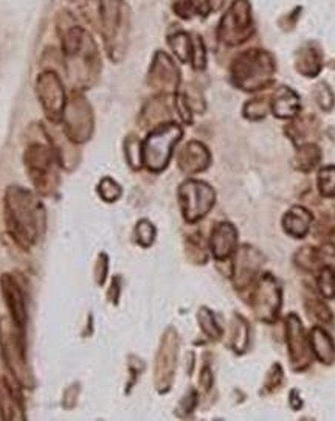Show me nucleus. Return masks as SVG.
<instances>
[{"mask_svg":"<svg viewBox=\"0 0 335 421\" xmlns=\"http://www.w3.org/2000/svg\"><path fill=\"white\" fill-rule=\"evenodd\" d=\"M147 83L151 88L163 92H173L181 84V72H178L174 61L166 53H155L152 66L147 75Z\"/></svg>","mask_w":335,"mask_h":421,"instance_id":"obj_13","label":"nucleus"},{"mask_svg":"<svg viewBox=\"0 0 335 421\" xmlns=\"http://www.w3.org/2000/svg\"><path fill=\"white\" fill-rule=\"evenodd\" d=\"M279 305H281V294L275 278L270 274H264L255 294V313L261 321L274 324L279 313Z\"/></svg>","mask_w":335,"mask_h":421,"instance_id":"obj_12","label":"nucleus"},{"mask_svg":"<svg viewBox=\"0 0 335 421\" xmlns=\"http://www.w3.org/2000/svg\"><path fill=\"white\" fill-rule=\"evenodd\" d=\"M300 107L298 97L295 95V92L291 89L283 88L279 89L275 97H274V114H276L281 119H287V117H293L297 114Z\"/></svg>","mask_w":335,"mask_h":421,"instance_id":"obj_22","label":"nucleus"},{"mask_svg":"<svg viewBox=\"0 0 335 421\" xmlns=\"http://www.w3.org/2000/svg\"><path fill=\"white\" fill-rule=\"evenodd\" d=\"M191 62L194 69L202 70L205 69V62H207V53H205V47L202 39L199 36H194L193 39V54H191Z\"/></svg>","mask_w":335,"mask_h":421,"instance_id":"obj_31","label":"nucleus"},{"mask_svg":"<svg viewBox=\"0 0 335 421\" xmlns=\"http://www.w3.org/2000/svg\"><path fill=\"white\" fill-rule=\"evenodd\" d=\"M274 70V61L269 53L253 50L238 57L231 67V75L240 89L256 90L266 85Z\"/></svg>","mask_w":335,"mask_h":421,"instance_id":"obj_5","label":"nucleus"},{"mask_svg":"<svg viewBox=\"0 0 335 421\" xmlns=\"http://www.w3.org/2000/svg\"><path fill=\"white\" fill-rule=\"evenodd\" d=\"M106 274H107V259L106 255H99V259L97 261V266H95V278L98 285H103L104 280H106Z\"/></svg>","mask_w":335,"mask_h":421,"instance_id":"obj_39","label":"nucleus"},{"mask_svg":"<svg viewBox=\"0 0 335 421\" xmlns=\"http://www.w3.org/2000/svg\"><path fill=\"white\" fill-rule=\"evenodd\" d=\"M238 246V232L230 223H219L214 225L209 237V249L217 261L227 260Z\"/></svg>","mask_w":335,"mask_h":421,"instance_id":"obj_15","label":"nucleus"},{"mask_svg":"<svg viewBox=\"0 0 335 421\" xmlns=\"http://www.w3.org/2000/svg\"><path fill=\"white\" fill-rule=\"evenodd\" d=\"M176 356H177V338L173 330L162 342V348L157 356V369H155V381H157V389L160 392H165L169 389L171 381H173V373L176 367Z\"/></svg>","mask_w":335,"mask_h":421,"instance_id":"obj_14","label":"nucleus"},{"mask_svg":"<svg viewBox=\"0 0 335 421\" xmlns=\"http://www.w3.org/2000/svg\"><path fill=\"white\" fill-rule=\"evenodd\" d=\"M239 324L236 325V336H235V350L238 353H243L244 350L247 348L248 344V326L247 322L243 321V319L238 317Z\"/></svg>","mask_w":335,"mask_h":421,"instance_id":"obj_32","label":"nucleus"},{"mask_svg":"<svg viewBox=\"0 0 335 421\" xmlns=\"http://www.w3.org/2000/svg\"><path fill=\"white\" fill-rule=\"evenodd\" d=\"M0 292H2L5 305L10 311L11 321L18 328L25 331L28 314L25 292H23L20 280L14 274H10V272H5V274L0 275Z\"/></svg>","mask_w":335,"mask_h":421,"instance_id":"obj_11","label":"nucleus"},{"mask_svg":"<svg viewBox=\"0 0 335 421\" xmlns=\"http://www.w3.org/2000/svg\"><path fill=\"white\" fill-rule=\"evenodd\" d=\"M317 100H318V103H320V106L323 109H326V111H328V109L332 107L334 97H332V92L328 89V85H326V84L318 85V89H317Z\"/></svg>","mask_w":335,"mask_h":421,"instance_id":"obj_35","label":"nucleus"},{"mask_svg":"<svg viewBox=\"0 0 335 421\" xmlns=\"http://www.w3.org/2000/svg\"><path fill=\"white\" fill-rule=\"evenodd\" d=\"M310 348H312L314 355L318 357V361L323 364H332L335 361V345L334 340L320 326L310 331Z\"/></svg>","mask_w":335,"mask_h":421,"instance_id":"obj_20","label":"nucleus"},{"mask_svg":"<svg viewBox=\"0 0 335 421\" xmlns=\"http://www.w3.org/2000/svg\"><path fill=\"white\" fill-rule=\"evenodd\" d=\"M35 92L47 120L50 123H61L67 95L59 75L53 70H45L41 75H37Z\"/></svg>","mask_w":335,"mask_h":421,"instance_id":"obj_8","label":"nucleus"},{"mask_svg":"<svg viewBox=\"0 0 335 421\" xmlns=\"http://www.w3.org/2000/svg\"><path fill=\"white\" fill-rule=\"evenodd\" d=\"M168 44L173 52L176 53V57L181 59L182 62H188L191 61V54H193V39L186 35V33H176L173 36H169Z\"/></svg>","mask_w":335,"mask_h":421,"instance_id":"obj_23","label":"nucleus"},{"mask_svg":"<svg viewBox=\"0 0 335 421\" xmlns=\"http://www.w3.org/2000/svg\"><path fill=\"white\" fill-rule=\"evenodd\" d=\"M178 198L185 220L196 223L202 220L214 206L216 194L208 184L202 181H186L178 189Z\"/></svg>","mask_w":335,"mask_h":421,"instance_id":"obj_9","label":"nucleus"},{"mask_svg":"<svg viewBox=\"0 0 335 421\" xmlns=\"http://www.w3.org/2000/svg\"><path fill=\"white\" fill-rule=\"evenodd\" d=\"M4 220L8 235L23 251H30L45 229V210L35 193L10 185L4 194Z\"/></svg>","mask_w":335,"mask_h":421,"instance_id":"obj_1","label":"nucleus"},{"mask_svg":"<svg viewBox=\"0 0 335 421\" xmlns=\"http://www.w3.org/2000/svg\"><path fill=\"white\" fill-rule=\"evenodd\" d=\"M126 158L129 165L132 168H140L143 163V158H142V145H140L138 140L135 137H130L128 138L126 142Z\"/></svg>","mask_w":335,"mask_h":421,"instance_id":"obj_29","label":"nucleus"},{"mask_svg":"<svg viewBox=\"0 0 335 421\" xmlns=\"http://www.w3.org/2000/svg\"><path fill=\"white\" fill-rule=\"evenodd\" d=\"M310 223H312V215L303 207H293L291 212H287L283 221L284 230L295 238L305 237L310 229Z\"/></svg>","mask_w":335,"mask_h":421,"instance_id":"obj_21","label":"nucleus"},{"mask_svg":"<svg viewBox=\"0 0 335 421\" xmlns=\"http://www.w3.org/2000/svg\"><path fill=\"white\" fill-rule=\"evenodd\" d=\"M224 5V0H193L194 11L207 16L212 11H217Z\"/></svg>","mask_w":335,"mask_h":421,"instance_id":"obj_33","label":"nucleus"},{"mask_svg":"<svg viewBox=\"0 0 335 421\" xmlns=\"http://www.w3.org/2000/svg\"><path fill=\"white\" fill-rule=\"evenodd\" d=\"M99 11L107 53L114 61H118L124 50L123 39L126 37L123 31L124 22H126V10H124L123 0H101Z\"/></svg>","mask_w":335,"mask_h":421,"instance_id":"obj_7","label":"nucleus"},{"mask_svg":"<svg viewBox=\"0 0 335 421\" xmlns=\"http://www.w3.org/2000/svg\"><path fill=\"white\" fill-rule=\"evenodd\" d=\"M209 165V153L200 142H190L178 153V168L186 174H197Z\"/></svg>","mask_w":335,"mask_h":421,"instance_id":"obj_17","label":"nucleus"},{"mask_svg":"<svg viewBox=\"0 0 335 421\" xmlns=\"http://www.w3.org/2000/svg\"><path fill=\"white\" fill-rule=\"evenodd\" d=\"M286 330H287V344H289V355L293 365L298 364V369H303V362L307 365L309 362V350L305 340V334H303V326L298 321V317L291 314L286 321Z\"/></svg>","mask_w":335,"mask_h":421,"instance_id":"obj_16","label":"nucleus"},{"mask_svg":"<svg viewBox=\"0 0 335 421\" xmlns=\"http://www.w3.org/2000/svg\"><path fill=\"white\" fill-rule=\"evenodd\" d=\"M312 314L318 319V321H322V322H326V324L332 322L331 309L320 300L312 299Z\"/></svg>","mask_w":335,"mask_h":421,"instance_id":"obj_34","label":"nucleus"},{"mask_svg":"<svg viewBox=\"0 0 335 421\" xmlns=\"http://www.w3.org/2000/svg\"><path fill=\"white\" fill-rule=\"evenodd\" d=\"M18 383H14V386ZM10 379L0 376V420H23L22 400Z\"/></svg>","mask_w":335,"mask_h":421,"instance_id":"obj_18","label":"nucleus"},{"mask_svg":"<svg viewBox=\"0 0 335 421\" xmlns=\"http://www.w3.org/2000/svg\"><path fill=\"white\" fill-rule=\"evenodd\" d=\"M61 124L64 128L66 136L72 140L75 145L87 142L93 134L95 121H93V112L87 98L75 89L67 97L64 112H62Z\"/></svg>","mask_w":335,"mask_h":421,"instance_id":"obj_6","label":"nucleus"},{"mask_svg":"<svg viewBox=\"0 0 335 421\" xmlns=\"http://www.w3.org/2000/svg\"><path fill=\"white\" fill-rule=\"evenodd\" d=\"M264 111H266V107L261 103V101H252V103H248L245 106V115L248 119H260V117H264Z\"/></svg>","mask_w":335,"mask_h":421,"instance_id":"obj_38","label":"nucleus"},{"mask_svg":"<svg viewBox=\"0 0 335 421\" xmlns=\"http://www.w3.org/2000/svg\"><path fill=\"white\" fill-rule=\"evenodd\" d=\"M182 137V128L176 123H162L155 128L142 145L145 167L152 173H160L169 163L173 148Z\"/></svg>","mask_w":335,"mask_h":421,"instance_id":"obj_4","label":"nucleus"},{"mask_svg":"<svg viewBox=\"0 0 335 421\" xmlns=\"http://www.w3.org/2000/svg\"><path fill=\"white\" fill-rule=\"evenodd\" d=\"M199 322H200L202 330H204L209 338H213V339H219L221 338L222 330H221V326L216 324L212 311L207 309V308H202L200 313H199Z\"/></svg>","mask_w":335,"mask_h":421,"instance_id":"obj_26","label":"nucleus"},{"mask_svg":"<svg viewBox=\"0 0 335 421\" xmlns=\"http://www.w3.org/2000/svg\"><path fill=\"white\" fill-rule=\"evenodd\" d=\"M318 186L323 196H335V167H326L318 174Z\"/></svg>","mask_w":335,"mask_h":421,"instance_id":"obj_25","label":"nucleus"},{"mask_svg":"<svg viewBox=\"0 0 335 421\" xmlns=\"http://www.w3.org/2000/svg\"><path fill=\"white\" fill-rule=\"evenodd\" d=\"M135 237H137L138 244H142L143 247L151 246L152 241H154V237H155L154 225L150 221H146V220L140 221L137 224V227H135Z\"/></svg>","mask_w":335,"mask_h":421,"instance_id":"obj_30","label":"nucleus"},{"mask_svg":"<svg viewBox=\"0 0 335 421\" xmlns=\"http://www.w3.org/2000/svg\"><path fill=\"white\" fill-rule=\"evenodd\" d=\"M23 165H25L28 179L39 194L50 196L56 191L59 185V160L49 140L45 143H30L23 153Z\"/></svg>","mask_w":335,"mask_h":421,"instance_id":"obj_2","label":"nucleus"},{"mask_svg":"<svg viewBox=\"0 0 335 421\" xmlns=\"http://www.w3.org/2000/svg\"><path fill=\"white\" fill-rule=\"evenodd\" d=\"M252 33L250 6L247 0H235L219 25V39L229 45L244 42Z\"/></svg>","mask_w":335,"mask_h":421,"instance_id":"obj_10","label":"nucleus"},{"mask_svg":"<svg viewBox=\"0 0 335 421\" xmlns=\"http://www.w3.org/2000/svg\"><path fill=\"white\" fill-rule=\"evenodd\" d=\"M98 194L107 202H114L121 196V186L114 179L104 177L98 185Z\"/></svg>","mask_w":335,"mask_h":421,"instance_id":"obj_28","label":"nucleus"},{"mask_svg":"<svg viewBox=\"0 0 335 421\" xmlns=\"http://www.w3.org/2000/svg\"><path fill=\"white\" fill-rule=\"evenodd\" d=\"M298 160H300V170L303 171L312 170L318 163V160H320V151H318L317 146L307 145L300 150Z\"/></svg>","mask_w":335,"mask_h":421,"instance_id":"obj_27","label":"nucleus"},{"mask_svg":"<svg viewBox=\"0 0 335 421\" xmlns=\"http://www.w3.org/2000/svg\"><path fill=\"white\" fill-rule=\"evenodd\" d=\"M320 255V261H326V266L335 271V246L326 244L322 251H318Z\"/></svg>","mask_w":335,"mask_h":421,"instance_id":"obj_37","label":"nucleus"},{"mask_svg":"<svg viewBox=\"0 0 335 421\" xmlns=\"http://www.w3.org/2000/svg\"><path fill=\"white\" fill-rule=\"evenodd\" d=\"M173 8L177 16H181L183 19L191 18V13L194 11L193 0H174Z\"/></svg>","mask_w":335,"mask_h":421,"instance_id":"obj_36","label":"nucleus"},{"mask_svg":"<svg viewBox=\"0 0 335 421\" xmlns=\"http://www.w3.org/2000/svg\"><path fill=\"white\" fill-rule=\"evenodd\" d=\"M261 256L255 249L244 246L238 252L235 261V283L236 287H244L252 282V278L256 275L260 269Z\"/></svg>","mask_w":335,"mask_h":421,"instance_id":"obj_19","label":"nucleus"},{"mask_svg":"<svg viewBox=\"0 0 335 421\" xmlns=\"http://www.w3.org/2000/svg\"><path fill=\"white\" fill-rule=\"evenodd\" d=\"M20 328L16 326L11 317H0V356L6 370L10 372L13 381L20 387H33L35 379L31 375L27 356H25V339Z\"/></svg>","mask_w":335,"mask_h":421,"instance_id":"obj_3","label":"nucleus"},{"mask_svg":"<svg viewBox=\"0 0 335 421\" xmlns=\"http://www.w3.org/2000/svg\"><path fill=\"white\" fill-rule=\"evenodd\" d=\"M318 290L326 299H335V271L324 266L318 275Z\"/></svg>","mask_w":335,"mask_h":421,"instance_id":"obj_24","label":"nucleus"}]
</instances>
